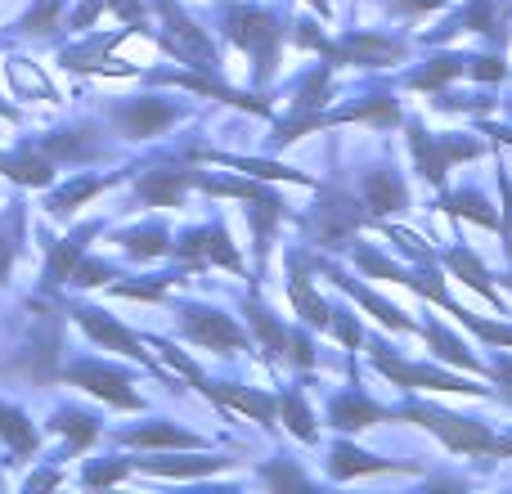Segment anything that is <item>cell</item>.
<instances>
[{
	"label": "cell",
	"instance_id": "cell-1",
	"mask_svg": "<svg viewBox=\"0 0 512 494\" xmlns=\"http://www.w3.org/2000/svg\"><path fill=\"white\" fill-rule=\"evenodd\" d=\"M396 418H409V423L436 432L454 454H490V445H495V436H490L481 423H468V418H459V414H445V409H436V405H418V400L400 405Z\"/></svg>",
	"mask_w": 512,
	"mask_h": 494
},
{
	"label": "cell",
	"instance_id": "cell-2",
	"mask_svg": "<svg viewBox=\"0 0 512 494\" xmlns=\"http://www.w3.org/2000/svg\"><path fill=\"white\" fill-rule=\"evenodd\" d=\"M225 32H230L234 45H243L256 59V81H270L274 63H279V27H274V14H265V9H230Z\"/></svg>",
	"mask_w": 512,
	"mask_h": 494
},
{
	"label": "cell",
	"instance_id": "cell-3",
	"mask_svg": "<svg viewBox=\"0 0 512 494\" xmlns=\"http://www.w3.org/2000/svg\"><path fill=\"white\" fill-rule=\"evenodd\" d=\"M180 333H185L189 342L207 346V351H221V355L248 346V333H243L230 315H221V310H212V306H185L180 310Z\"/></svg>",
	"mask_w": 512,
	"mask_h": 494
},
{
	"label": "cell",
	"instance_id": "cell-4",
	"mask_svg": "<svg viewBox=\"0 0 512 494\" xmlns=\"http://www.w3.org/2000/svg\"><path fill=\"white\" fill-rule=\"evenodd\" d=\"M409 149H414L418 171H423L432 185H445V171H450L454 162L477 158L481 144L477 140H432L423 126H409Z\"/></svg>",
	"mask_w": 512,
	"mask_h": 494
},
{
	"label": "cell",
	"instance_id": "cell-5",
	"mask_svg": "<svg viewBox=\"0 0 512 494\" xmlns=\"http://www.w3.org/2000/svg\"><path fill=\"white\" fill-rule=\"evenodd\" d=\"M373 364L378 373H387L400 387H423V391H463V396H486V387H472L468 378H450L441 369H427V364H405L387 351V346H373Z\"/></svg>",
	"mask_w": 512,
	"mask_h": 494
},
{
	"label": "cell",
	"instance_id": "cell-6",
	"mask_svg": "<svg viewBox=\"0 0 512 494\" xmlns=\"http://www.w3.org/2000/svg\"><path fill=\"white\" fill-rule=\"evenodd\" d=\"M63 378H68L72 387H86L90 396L108 400V405H117V409H140L144 405V400L131 391V378H126L122 369H113V364L81 360V364H72V369H63Z\"/></svg>",
	"mask_w": 512,
	"mask_h": 494
},
{
	"label": "cell",
	"instance_id": "cell-7",
	"mask_svg": "<svg viewBox=\"0 0 512 494\" xmlns=\"http://www.w3.org/2000/svg\"><path fill=\"white\" fill-rule=\"evenodd\" d=\"M162 23H167V32H162V45H167L176 59H185V63H194V68H203V72H212L216 68V50H212V41H207L203 32H198L194 23H189L185 14H180L171 0H162Z\"/></svg>",
	"mask_w": 512,
	"mask_h": 494
},
{
	"label": "cell",
	"instance_id": "cell-8",
	"mask_svg": "<svg viewBox=\"0 0 512 494\" xmlns=\"http://www.w3.org/2000/svg\"><path fill=\"white\" fill-rule=\"evenodd\" d=\"M364 221H373V216L360 212L346 194H328L324 203H319V212L310 216V234H315L324 247H346V239H351Z\"/></svg>",
	"mask_w": 512,
	"mask_h": 494
},
{
	"label": "cell",
	"instance_id": "cell-9",
	"mask_svg": "<svg viewBox=\"0 0 512 494\" xmlns=\"http://www.w3.org/2000/svg\"><path fill=\"white\" fill-rule=\"evenodd\" d=\"M405 54L400 41H382V36H369V32H351L342 45H324V59L333 63H355V68H387ZM328 63V68H333Z\"/></svg>",
	"mask_w": 512,
	"mask_h": 494
},
{
	"label": "cell",
	"instance_id": "cell-10",
	"mask_svg": "<svg viewBox=\"0 0 512 494\" xmlns=\"http://www.w3.org/2000/svg\"><path fill=\"white\" fill-rule=\"evenodd\" d=\"M176 256H185V261L194 265H225V270H243L239 252H234L230 234H225V225H203V230H189L185 239L176 243Z\"/></svg>",
	"mask_w": 512,
	"mask_h": 494
},
{
	"label": "cell",
	"instance_id": "cell-11",
	"mask_svg": "<svg viewBox=\"0 0 512 494\" xmlns=\"http://www.w3.org/2000/svg\"><path fill=\"white\" fill-rule=\"evenodd\" d=\"M77 315V324L86 328L95 342H104L108 351H122V355H131V360H140V364H149L153 369V360H149V351H144V342L131 333V328H122L117 319H108L104 310H90V306H81V310H72Z\"/></svg>",
	"mask_w": 512,
	"mask_h": 494
},
{
	"label": "cell",
	"instance_id": "cell-12",
	"mask_svg": "<svg viewBox=\"0 0 512 494\" xmlns=\"http://www.w3.org/2000/svg\"><path fill=\"white\" fill-rule=\"evenodd\" d=\"M117 126H122V135H131V140H153V135H162L171 122L180 117V108L162 104V99H135V104L117 108Z\"/></svg>",
	"mask_w": 512,
	"mask_h": 494
},
{
	"label": "cell",
	"instance_id": "cell-13",
	"mask_svg": "<svg viewBox=\"0 0 512 494\" xmlns=\"http://www.w3.org/2000/svg\"><path fill=\"white\" fill-rule=\"evenodd\" d=\"M198 391L203 396H212L216 405H230V409H239V414H248L256 418L261 427H270L274 418H279V400H270L265 391H252V387H225V382H198Z\"/></svg>",
	"mask_w": 512,
	"mask_h": 494
},
{
	"label": "cell",
	"instance_id": "cell-14",
	"mask_svg": "<svg viewBox=\"0 0 512 494\" xmlns=\"http://www.w3.org/2000/svg\"><path fill=\"white\" fill-rule=\"evenodd\" d=\"M328 418H333L337 432H360V427H373V423H382V418H391V409L364 400L360 391H346V396H337L333 405H328Z\"/></svg>",
	"mask_w": 512,
	"mask_h": 494
},
{
	"label": "cell",
	"instance_id": "cell-15",
	"mask_svg": "<svg viewBox=\"0 0 512 494\" xmlns=\"http://www.w3.org/2000/svg\"><path fill=\"white\" fill-rule=\"evenodd\" d=\"M0 171H5L9 180H18V185H50L54 180V162L45 158L41 149H32V144H23V149L14 153H0Z\"/></svg>",
	"mask_w": 512,
	"mask_h": 494
},
{
	"label": "cell",
	"instance_id": "cell-16",
	"mask_svg": "<svg viewBox=\"0 0 512 494\" xmlns=\"http://www.w3.org/2000/svg\"><path fill=\"white\" fill-rule=\"evenodd\" d=\"M189 189V171H144L135 180V194L144 198L149 207H180Z\"/></svg>",
	"mask_w": 512,
	"mask_h": 494
},
{
	"label": "cell",
	"instance_id": "cell-17",
	"mask_svg": "<svg viewBox=\"0 0 512 494\" xmlns=\"http://www.w3.org/2000/svg\"><path fill=\"white\" fill-rule=\"evenodd\" d=\"M409 203L405 185H400L396 171L378 167L364 176V207H369V216H387V212H400V207Z\"/></svg>",
	"mask_w": 512,
	"mask_h": 494
},
{
	"label": "cell",
	"instance_id": "cell-18",
	"mask_svg": "<svg viewBox=\"0 0 512 494\" xmlns=\"http://www.w3.org/2000/svg\"><path fill=\"white\" fill-rule=\"evenodd\" d=\"M328 279H333V283H337V288H346V292H351V297H355V301H360V306H364V310H369V315H373V319H378V324H387V328H391V333H414V319H409V315H400V310H396V306H391V301H382V297H378V292L360 288V283H355V279H346V274H342V270H333V274H328Z\"/></svg>",
	"mask_w": 512,
	"mask_h": 494
},
{
	"label": "cell",
	"instance_id": "cell-19",
	"mask_svg": "<svg viewBox=\"0 0 512 494\" xmlns=\"http://www.w3.org/2000/svg\"><path fill=\"white\" fill-rule=\"evenodd\" d=\"M364 472H405V468L378 459V454L355 450V445H337V450L328 454V477L333 481H351V477H364Z\"/></svg>",
	"mask_w": 512,
	"mask_h": 494
},
{
	"label": "cell",
	"instance_id": "cell-20",
	"mask_svg": "<svg viewBox=\"0 0 512 494\" xmlns=\"http://www.w3.org/2000/svg\"><path fill=\"white\" fill-rule=\"evenodd\" d=\"M126 445H135V450H153V445H167V450H198V436L194 432H180L176 423H149V427H135V432L122 436Z\"/></svg>",
	"mask_w": 512,
	"mask_h": 494
},
{
	"label": "cell",
	"instance_id": "cell-21",
	"mask_svg": "<svg viewBox=\"0 0 512 494\" xmlns=\"http://www.w3.org/2000/svg\"><path fill=\"white\" fill-rule=\"evenodd\" d=\"M445 265H450V270L459 274V279L468 283V288H477L481 297L490 301V306H499V292H495V283H490V270H486V265L477 261V256L468 252V247H454V252L445 256Z\"/></svg>",
	"mask_w": 512,
	"mask_h": 494
},
{
	"label": "cell",
	"instance_id": "cell-22",
	"mask_svg": "<svg viewBox=\"0 0 512 494\" xmlns=\"http://www.w3.org/2000/svg\"><path fill=\"white\" fill-rule=\"evenodd\" d=\"M288 297H292V306H297L301 315H306V324H310V328H328V315H333V310H328L324 301L315 297V288H310V274L301 270V265H292Z\"/></svg>",
	"mask_w": 512,
	"mask_h": 494
},
{
	"label": "cell",
	"instance_id": "cell-23",
	"mask_svg": "<svg viewBox=\"0 0 512 494\" xmlns=\"http://www.w3.org/2000/svg\"><path fill=\"white\" fill-rule=\"evenodd\" d=\"M108 185H113V176H81V180H72L68 189H59L45 207H50V216H72L86 198H95L99 189H108Z\"/></svg>",
	"mask_w": 512,
	"mask_h": 494
},
{
	"label": "cell",
	"instance_id": "cell-24",
	"mask_svg": "<svg viewBox=\"0 0 512 494\" xmlns=\"http://www.w3.org/2000/svg\"><path fill=\"white\" fill-rule=\"evenodd\" d=\"M230 468V459H144L140 472H158V477H207V472Z\"/></svg>",
	"mask_w": 512,
	"mask_h": 494
},
{
	"label": "cell",
	"instance_id": "cell-25",
	"mask_svg": "<svg viewBox=\"0 0 512 494\" xmlns=\"http://www.w3.org/2000/svg\"><path fill=\"white\" fill-rule=\"evenodd\" d=\"M459 72H468V59H459V54H441V59H432L427 68L409 72L405 81L414 90H436V86H445V81H454Z\"/></svg>",
	"mask_w": 512,
	"mask_h": 494
},
{
	"label": "cell",
	"instance_id": "cell-26",
	"mask_svg": "<svg viewBox=\"0 0 512 494\" xmlns=\"http://www.w3.org/2000/svg\"><path fill=\"white\" fill-rule=\"evenodd\" d=\"M248 324H252L256 342L265 346V355H279L283 346H288V333H283V324L265 306H256V301H248Z\"/></svg>",
	"mask_w": 512,
	"mask_h": 494
},
{
	"label": "cell",
	"instance_id": "cell-27",
	"mask_svg": "<svg viewBox=\"0 0 512 494\" xmlns=\"http://www.w3.org/2000/svg\"><path fill=\"white\" fill-rule=\"evenodd\" d=\"M450 32H490V36H504V27H499V5H495V0H472L468 14H463L454 27H445V36H450Z\"/></svg>",
	"mask_w": 512,
	"mask_h": 494
},
{
	"label": "cell",
	"instance_id": "cell-28",
	"mask_svg": "<svg viewBox=\"0 0 512 494\" xmlns=\"http://www.w3.org/2000/svg\"><path fill=\"white\" fill-rule=\"evenodd\" d=\"M0 436L14 445V454H32L36 450V427L27 423V414H18L14 405H0Z\"/></svg>",
	"mask_w": 512,
	"mask_h": 494
},
{
	"label": "cell",
	"instance_id": "cell-29",
	"mask_svg": "<svg viewBox=\"0 0 512 494\" xmlns=\"http://www.w3.org/2000/svg\"><path fill=\"white\" fill-rule=\"evenodd\" d=\"M427 342H432L436 360H450V364H459V369H468V373H477V369H481V364L468 355V346H463L454 333H445L441 324H427Z\"/></svg>",
	"mask_w": 512,
	"mask_h": 494
},
{
	"label": "cell",
	"instance_id": "cell-30",
	"mask_svg": "<svg viewBox=\"0 0 512 494\" xmlns=\"http://www.w3.org/2000/svg\"><path fill=\"white\" fill-rule=\"evenodd\" d=\"M441 207H445V212H454V216H463V221H477V225H499V216L490 212V203L477 194V189H463V194L441 198Z\"/></svg>",
	"mask_w": 512,
	"mask_h": 494
},
{
	"label": "cell",
	"instance_id": "cell-31",
	"mask_svg": "<svg viewBox=\"0 0 512 494\" xmlns=\"http://www.w3.org/2000/svg\"><path fill=\"white\" fill-rule=\"evenodd\" d=\"M279 414H283V423H288V432L297 436V441H315V418H310V405L297 396V391H283V400H279Z\"/></svg>",
	"mask_w": 512,
	"mask_h": 494
},
{
	"label": "cell",
	"instance_id": "cell-32",
	"mask_svg": "<svg viewBox=\"0 0 512 494\" xmlns=\"http://www.w3.org/2000/svg\"><path fill=\"white\" fill-rule=\"evenodd\" d=\"M122 247L131 256H140V261H153V256L171 252V239H167V230H162V225H144V230L122 234Z\"/></svg>",
	"mask_w": 512,
	"mask_h": 494
},
{
	"label": "cell",
	"instance_id": "cell-33",
	"mask_svg": "<svg viewBox=\"0 0 512 494\" xmlns=\"http://www.w3.org/2000/svg\"><path fill=\"white\" fill-rule=\"evenodd\" d=\"M337 122H373V126H396L400 122V108L391 104V99H364V104H355V108H342L337 113Z\"/></svg>",
	"mask_w": 512,
	"mask_h": 494
},
{
	"label": "cell",
	"instance_id": "cell-34",
	"mask_svg": "<svg viewBox=\"0 0 512 494\" xmlns=\"http://www.w3.org/2000/svg\"><path fill=\"white\" fill-rule=\"evenodd\" d=\"M50 427H54V432L68 436V441L77 445V450H81V445H90V441L99 436V423H95V418H90V414H77V409H59Z\"/></svg>",
	"mask_w": 512,
	"mask_h": 494
},
{
	"label": "cell",
	"instance_id": "cell-35",
	"mask_svg": "<svg viewBox=\"0 0 512 494\" xmlns=\"http://www.w3.org/2000/svg\"><path fill=\"white\" fill-rule=\"evenodd\" d=\"M328 77H333V68H315L306 81L297 86V113H319L324 108V99H328Z\"/></svg>",
	"mask_w": 512,
	"mask_h": 494
},
{
	"label": "cell",
	"instance_id": "cell-36",
	"mask_svg": "<svg viewBox=\"0 0 512 494\" xmlns=\"http://www.w3.org/2000/svg\"><path fill=\"white\" fill-rule=\"evenodd\" d=\"M216 162H230V167H243V171H252V176H265V180H292V185H315L310 176H301V171H292V167H274V162H252V158H216Z\"/></svg>",
	"mask_w": 512,
	"mask_h": 494
},
{
	"label": "cell",
	"instance_id": "cell-37",
	"mask_svg": "<svg viewBox=\"0 0 512 494\" xmlns=\"http://www.w3.org/2000/svg\"><path fill=\"white\" fill-rule=\"evenodd\" d=\"M454 315H459V324H463V328H472V333H477L481 342L512 346V324H490V319H477V315H468V310H459V306H454Z\"/></svg>",
	"mask_w": 512,
	"mask_h": 494
},
{
	"label": "cell",
	"instance_id": "cell-38",
	"mask_svg": "<svg viewBox=\"0 0 512 494\" xmlns=\"http://www.w3.org/2000/svg\"><path fill=\"white\" fill-rule=\"evenodd\" d=\"M355 265L369 274H378V279H391V283H405L409 270H400V265H391L382 252H373V247H355Z\"/></svg>",
	"mask_w": 512,
	"mask_h": 494
},
{
	"label": "cell",
	"instance_id": "cell-39",
	"mask_svg": "<svg viewBox=\"0 0 512 494\" xmlns=\"http://www.w3.org/2000/svg\"><path fill=\"white\" fill-rule=\"evenodd\" d=\"M18 27H23V32H36V36L54 32V27H59V0H41V5H36Z\"/></svg>",
	"mask_w": 512,
	"mask_h": 494
},
{
	"label": "cell",
	"instance_id": "cell-40",
	"mask_svg": "<svg viewBox=\"0 0 512 494\" xmlns=\"http://www.w3.org/2000/svg\"><path fill=\"white\" fill-rule=\"evenodd\" d=\"M108 279H113V270H108L104 261H86V256H81L68 274V283H77V288H99V283H108Z\"/></svg>",
	"mask_w": 512,
	"mask_h": 494
},
{
	"label": "cell",
	"instance_id": "cell-41",
	"mask_svg": "<svg viewBox=\"0 0 512 494\" xmlns=\"http://www.w3.org/2000/svg\"><path fill=\"white\" fill-rule=\"evenodd\" d=\"M499 194H504V216H499V234H504V252L512 261V180L508 171H499Z\"/></svg>",
	"mask_w": 512,
	"mask_h": 494
},
{
	"label": "cell",
	"instance_id": "cell-42",
	"mask_svg": "<svg viewBox=\"0 0 512 494\" xmlns=\"http://www.w3.org/2000/svg\"><path fill=\"white\" fill-rule=\"evenodd\" d=\"M387 234L400 243V252H409V256H418V261H436V252L427 247L418 234H409V230H396V225H387Z\"/></svg>",
	"mask_w": 512,
	"mask_h": 494
},
{
	"label": "cell",
	"instance_id": "cell-43",
	"mask_svg": "<svg viewBox=\"0 0 512 494\" xmlns=\"http://www.w3.org/2000/svg\"><path fill=\"white\" fill-rule=\"evenodd\" d=\"M126 463H90L86 468V486H113V481H122L126 477Z\"/></svg>",
	"mask_w": 512,
	"mask_h": 494
},
{
	"label": "cell",
	"instance_id": "cell-44",
	"mask_svg": "<svg viewBox=\"0 0 512 494\" xmlns=\"http://www.w3.org/2000/svg\"><path fill=\"white\" fill-rule=\"evenodd\" d=\"M328 328H333V333L342 337V346H351V351H355V346H360V324H355L351 315H337V319H328Z\"/></svg>",
	"mask_w": 512,
	"mask_h": 494
},
{
	"label": "cell",
	"instance_id": "cell-45",
	"mask_svg": "<svg viewBox=\"0 0 512 494\" xmlns=\"http://www.w3.org/2000/svg\"><path fill=\"white\" fill-rule=\"evenodd\" d=\"M468 72H472V77H486V81H499V77H504V63H499V59H468Z\"/></svg>",
	"mask_w": 512,
	"mask_h": 494
},
{
	"label": "cell",
	"instance_id": "cell-46",
	"mask_svg": "<svg viewBox=\"0 0 512 494\" xmlns=\"http://www.w3.org/2000/svg\"><path fill=\"white\" fill-rule=\"evenodd\" d=\"M297 45H306V50H319V54H324L328 41L315 32V23H306V18H301V23H297Z\"/></svg>",
	"mask_w": 512,
	"mask_h": 494
},
{
	"label": "cell",
	"instance_id": "cell-47",
	"mask_svg": "<svg viewBox=\"0 0 512 494\" xmlns=\"http://www.w3.org/2000/svg\"><path fill=\"white\" fill-rule=\"evenodd\" d=\"M265 481H270V486H306V477L292 468H265Z\"/></svg>",
	"mask_w": 512,
	"mask_h": 494
},
{
	"label": "cell",
	"instance_id": "cell-48",
	"mask_svg": "<svg viewBox=\"0 0 512 494\" xmlns=\"http://www.w3.org/2000/svg\"><path fill=\"white\" fill-rule=\"evenodd\" d=\"M288 346H292V360H297V364H306V369H310V364H315V351H310V337H288Z\"/></svg>",
	"mask_w": 512,
	"mask_h": 494
},
{
	"label": "cell",
	"instance_id": "cell-49",
	"mask_svg": "<svg viewBox=\"0 0 512 494\" xmlns=\"http://www.w3.org/2000/svg\"><path fill=\"white\" fill-rule=\"evenodd\" d=\"M490 373H495V382L504 387V396L512 400V355H504V360H495V369H490Z\"/></svg>",
	"mask_w": 512,
	"mask_h": 494
},
{
	"label": "cell",
	"instance_id": "cell-50",
	"mask_svg": "<svg viewBox=\"0 0 512 494\" xmlns=\"http://www.w3.org/2000/svg\"><path fill=\"white\" fill-rule=\"evenodd\" d=\"M436 5H445V0H396L400 14H418V9H436Z\"/></svg>",
	"mask_w": 512,
	"mask_h": 494
},
{
	"label": "cell",
	"instance_id": "cell-51",
	"mask_svg": "<svg viewBox=\"0 0 512 494\" xmlns=\"http://www.w3.org/2000/svg\"><path fill=\"white\" fill-rule=\"evenodd\" d=\"M9 265H14V247H9L5 234H0V283L9 279Z\"/></svg>",
	"mask_w": 512,
	"mask_h": 494
},
{
	"label": "cell",
	"instance_id": "cell-52",
	"mask_svg": "<svg viewBox=\"0 0 512 494\" xmlns=\"http://www.w3.org/2000/svg\"><path fill=\"white\" fill-rule=\"evenodd\" d=\"M490 454H512V436H499V441L490 445Z\"/></svg>",
	"mask_w": 512,
	"mask_h": 494
},
{
	"label": "cell",
	"instance_id": "cell-53",
	"mask_svg": "<svg viewBox=\"0 0 512 494\" xmlns=\"http://www.w3.org/2000/svg\"><path fill=\"white\" fill-rule=\"evenodd\" d=\"M310 5H315V9H319V14H328V0H310Z\"/></svg>",
	"mask_w": 512,
	"mask_h": 494
}]
</instances>
